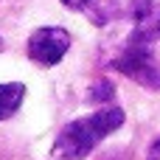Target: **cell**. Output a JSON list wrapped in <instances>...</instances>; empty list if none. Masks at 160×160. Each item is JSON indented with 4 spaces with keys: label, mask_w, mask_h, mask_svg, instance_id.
<instances>
[{
    "label": "cell",
    "mask_w": 160,
    "mask_h": 160,
    "mask_svg": "<svg viewBox=\"0 0 160 160\" xmlns=\"http://www.w3.org/2000/svg\"><path fill=\"white\" fill-rule=\"evenodd\" d=\"M62 3H65L68 8H76V11H84V8H87V6H90L93 0H62Z\"/></svg>",
    "instance_id": "8"
},
{
    "label": "cell",
    "mask_w": 160,
    "mask_h": 160,
    "mask_svg": "<svg viewBox=\"0 0 160 160\" xmlns=\"http://www.w3.org/2000/svg\"><path fill=\"white\" fill-rule=\"evenodd\" d=\"M68 48H70V34L65 28H56V25L37 28L28 39V56L42 68H51V65L62 62Z\"/></svg>",
    "instance_id": "3"
},
{
    "label": "cell",
    "mask_w": 160,
    "mask_h": 160,
    "mask_svg": "<svg viewBox=\"0 0 160 160\" xmlns=\"http://www.w3.org/2000/svg\"><path fill=\"white\" fill-rule=\"evenodd\" d=\"M112 68L121 70L124 76L135 79L143 87L160 90V68H158V62H155V56H152V42L149 39H141L138 34H129L127 48L118 53V59L112 62Z\"/></svg>",
    "instance_id": "2"
},
{
    "label": "cell",
    "mask_w": 160,
    "mask_h": 160,
    "mask_svg": "<svg viewBox=\"0 0 160 160\" xmlns=\"http://www.w3.org/2000/svg\"><path fill=\"white\" fill-rule=\"evenodd\" d=\"M132 34H138L141 39H149V42L155 37H160V3H152V8L146 11L143 20H138V25H135Z\"/></svg>",
    "instance_id": "6"
},
{
    "label": "cell",
    "mask_w": 160,
    "mask_h": 160,
    "mask_svg": "<svg viewBox=\"0 0 160 160\" xmlns=\"http://www.w3.org/2000/svg\"><path fill=\"white\" fill-rule=\"evenodd\" d=\"M124 124V110L121 107H101L98 112L70 121L53 143V158L59 160H84L98 141H104L107 135H112L118 127Z\"/></svg>",
    "instance_id": "1"
},
{
    "label": "cell",
    "mask_w": 160,
    "mask_h": 160,
    "mask_svg": "<svg viewBox=\"0 0 160 160\" xmlns=\"http://www.w3.org/2000/svg\"><path fill=\"white\" fill-rule=\"evenodd\" d=\"M112 96H115V87H112L107 79L93 82V84H90V93H87V98L96 101V104H101V101H112Z\"/></svg>",
    "instance_id": "7"
},
{
    "label": "cell",
    "mask_w": 160,
    "mask_h": 160,
    "mask_svg": "<svg viewBox=\"0 0 160 160\" xmlns=\"http://www.w3.org/2000/svg\"><path fill=\"white\" fill-rule=\"evenodd\" d=\"M22 98H25V87H22L20 82H8V84H0V121L11 118V115L20 110Z\"/></svg>",
    "instance_id": "5"
},
{
    "label": "cell",
    "mask_w": 160,
    "mask_h": 160,
    "mask_svg": "<svg viewBox=\"0 0 160 160\" xmlns=\"http://www.w3.org/2000/svg\"><path fill=\"white\" fill-rule=\"evenodd\" d=\"M107 17H127V20H143L152 8V0H107Z\"/></svg>",
    "instance_id": "4"
},
{
    "label": "cell",
    "mask_w": 160,
    "mask_h": 160,
    "mask_svg": "<svg viewBox=\"0 0 160 160\" xmlns=\"http://www.w3.org/2000/svg\"><path fill=\"white\" fill-rule=\"evenodd\" d=\"M146 160H160V138L152 143V149H149V158Z\"/></svg>",
    "instance_id": "9"
}]
</instances>
